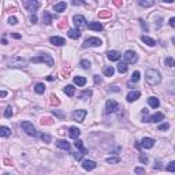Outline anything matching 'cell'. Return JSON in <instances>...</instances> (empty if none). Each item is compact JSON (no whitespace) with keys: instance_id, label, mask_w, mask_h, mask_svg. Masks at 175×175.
Masks as SVG:
<instances>
[{"instance_id":"cell-8","label":"cell","mask_w":175,"mask_h":175,"mask_svg":"<svg viewBox=\"0 0 175 175\" xmlns=\"http://www.w3.org/2000/svg\"><path fill=\"white\" fill-rule=\"evenodd\" d=\"M123 58H125V63L127 64V63H135L138 56H137V54H135L134 51H126Z\"/></svg>"},{"instance_id":"cell-9","label":"cell","mask_w":175,"mask_h":175,"mask_svg":"<svg viewBox=\"0 0 175 175\" xmlns=\"http://www.w3.org/2000/svg\"><path fill=\"white\" fill-rule=\"evenodd\" d=\"M86 114H88V112H86L85 109H77V111L73 112V119L81 123V122H84V119H85Z\"/></svg>"},{"instance_id":"cell-50","label":"cell","mask_w":175,"mask_h":175,"mask_svg":"<svg viewBox=\"0 0 175 175\" xmlns=\"http://www.w3.org/2000/svg\"><path fill=\"white\" fill-rule=\"evenodd\" d=\"M94 82H96V84H101V78H100V75H94Z\"/></svg>"},{"instance_id":"cell-21","label":"cell","mask_w":175,"mask_h":175,"mask_svg":"<svg viewBox=\"0 0 175 175\" xmlns=\"http://www.w3.org/2000/svg\"><path fill=\"white\" fill-rule=\"evenodd\" d=\"M68 134H70L71 138L77 139L79 137V134H81V130H79L78 127H70V129H68Z\"/></svg>"},{"instance_id":"cell-47","label":"cell","mask_w":175,"mask_h":175,"mask_svg":"<svg viewBox=\"0 0 175 175\" xmlns=\"http://www.w3.org/2000/svg\"><path fill=\"white\" fill-rule=\"evenodd\" d=\"M135 174L142 175V174H145V170L142 168V167H137V168H135Z\"/></svg>"},{"instance_id":"cell-6","label":"cell","mask_w":175,"mask_h":175,"mask_svg":"<svg viewBox=\"0 0 175 175\" xmlns=\"http://www.w3.org/2000/svg\"><path fill=\"white\" fill-rule=\"evenodd\" d=\"M23 6L26 7L27 11L34 14L37 10H38V7H40V3L36 1V0H25V1H23Z\"/></svg>"},{"instance_id":"cell-38","label":"cell","mask_w":175,"mask_h":175,"mask_svg":"<svg viewBox=\"0 0 175 175\" xmlns=\"http://www.w3.org/2000/svg\"><path fill=\"white\" fill-rule=\"evenodd\" d=\"M139 77H141L139 71H134V73H133V75H131V81H133V82H138L139 81Z\"/></svg>"},{"instance_id":"cell-22","label":"cell","mask_w":175,"mask_h":175,"mask_svg":"<svg viewBox=\"0 0 175 175\" xmlns=\"http://www.w3.org/2000/svg\"><path fill=\"white\" fill-rule=\"evenodd\" d=\"M68 37L73 38V40L79 38V37H81V31H79V29H70V30H68Z\"/></svg>"},{"instance_id":"cell-3","label":"cell","mask_w":175,"mask_h":175,"mask_svg":"<svg viewBox=\"0 0 175 175\" xmlns=\"http://www.w3.org/2000/svg\"><path fill=\"white\" fill-rule=\"evenodd\" d=\"M30 62L31 63H45L47 66H54V58L51 56V55H48V54H43V55H40V56H36V58H31L30 59Z\"/></svg>"},{"instance_id":"cell-54","label":"cell","mask_w":175,"mask_h":175,"mask_svg":"<svg viewBox=\"0 0 175 175\" xmlns=\"http://www.w3.org/2000/svg\"><path fill=\"white\" fill-rule=\"evenodd\" d=\"M7 96V92H4V90H0V97H6Z\"/></svg>"},{"instance_id":"cell-32","label":"cell","mask_w":175,"mask_h":175,"mask_svg":"<svg viewBox=\"0 0 175 175\" xmlns=\"http://www.w3.org/2000/svg\"><path fill=\"white\" fill-rule=\"evenodd\" d=\"M34 90H36V93L43 94L45 92V85H44V84H37L36 88H34Z\"/></svg>"},{"instance_id":"cell-35","label":"cell","mask_w":175,"mask_h":175,"mask_svg":"<svg viewBox=\"0 0 175 175\" xmlns=\"http://www.w3.org/2000/svg\"><path fill=\"white\" fill-rule=\"evenodd\" d=\"M164 63H166L168 67H174V66H175V60H174L172 58H170V56L164 59Z\"/></svg>"},{"instance_id":"cell-52","label":"cell","mask_w":175,"mask_h":175,"mask_svg":"<svg viewBox=\"0 0 175 175\" xmlns=\"http://www.w3.org/2000/svg\"><path fill=\"white\" fill-rule=\"evenodd\" d=\"M139 162L146 163V162H148V159H146V156H139Z\"/></svg>"},{"instance_id":"cell-14","label":"cell","mask_w":175,"mask_h":175,"mask_svg":"<svg viewBox=\"0 0 175 175\" xmlns=\"http://www.w3.org/2000/svg\"><path fill=\"white\" fill-rule=\"evenodd\" d=\"M139 96H141V92L139 90H133V92H130V93L127 94V101L129 103H133V101H135V100L139 99Z\"/></svg>"},{"instance_id":"cell-39","label":"cell","mask_w":175,"mask_h":175,"mask_svg":"<svg viewBox=\"0 0 175 175\" xmlns=\"http://www.w3.org/2000/svg\"><path fill=\"white\" fill-rule=\"evenodd\" d=\"M90 96H92V90H84L79 94V99H85V97H90Z\"/></svg>"},{"instance_id":"cell-42","label":"cell","mask_w":175,"mask_h":175,"mask_svg":"<svg viewBox=\"0 0 175 175\" xmlns=\"http://www.w3.org/2000/svg\"><path fill=\"white\" fill-rule=\"evenodd\" d=\"M4 116H6V118H11V116H13V108L10 107V105H8L7 108H6V111H4Z\"/></svg>"},{"instance_id":"cell-17","label":"cell","mask_w":175,"mask_h":175,"mask_svg":"<svg viewBox=\"0 0 175 175\" xmlns=\"http://www.w3.org/2000/svg\"><path fill=\"white\" fill-rule=\"evenodd\" d=\"M88 29L89 30H94V31H101L103 30V25L100 22H90L88 25Z\"/></svg>"},{"instance_id":"cell-58","label":"cell","mask_w":175,"mask_h":175,"mask_svg":"<svg viewBox=\"0 0 175 175\" xmlns=\"http://www.w3.org/2000/svg\"><path fill=\"white\" fill-rule=\"evenodd\" d=\"M3 175H11V174H7V172H6V174H3Z\"/></svg>"},{"instance_id":"cell-15","label":"cell","mask_w":175,"mask_h":175,"mask_svg":"<svg viewBox=\"0 0 175 175\" xmlns=\"http://www.w3.org/2000/svg\"><path fill=\"white\" fill-rule=\"evenodd\" d=\"M107 58L111 60V62H116L121 59V54L118 51H108L107 52Z\"/></svg>"},{"instance_id":"cell-2","label":"cell","mask_w":175,"mask_h":175,"mask_svg":"<svg viewBox=\"0 0 175 175\" xmlns=\"http://www.w3.org/2000/svg\"><path fill=\"white\" fill-rule=\"evenodd\" d=\"M7 63H8L10 67H26L27 66V62L23 58H21V56H11V58L7 59Z\"/></svg>"},{"instance_id":"cell-44","label":"cell","mask_w":175,"mask_h":175,"mask_svg":"<svg viewBox=\"0 0 175 175\" xmlns=\"http://www.w3.org/2000/svg\"><path fill=\"white\" fill-rule=\"evenodd\" d=\"M41 125H52V121L50 118H43L41 119Z\"/></svg>"},{"instance_id":"cell-34","label":"cell","mask_w":175,"mask_h":175,"mask_svg":"<svg viewBox=\"0 0 175 175\" xmlns=\"http://www.w3.org/2000/svg\"><path fill=\"white\" fill-rule=\"evenodd\" d=\"M138 4L142 6V7H151V6L155 4V1H153V0H149V1H145V0H139Z\"/></svg>"},{"instance_id":"cell-51","label":"cell","mask_w":175,"mask_h":175,"mask_svg":"<svg viewBox=\"0 0 175 175\" xmlns=\"http://www.w3.org/2000/svg\"><path fill=\"white\" fill-rule=\"evenodd\" d=\"M168 23H170L171 27H174L175 26V18H170V22H168Z\"/></svg>"},{"instance_id":"cell-12","label":"cell","mask_w":175,"mask_h":175,"mask_svg":"<svg viewBox=\"0 0 175 175\" xmlns=\"http://www.w3.org/2000/svg\"><path fill=\"white\" fill-rule=\"evenodd\" d=\"M141 145H142V148H145V149H151V148H153V145H155V139L149 138V137H144L142 141H141Z\"/></svg>"},{"instance_id":"cell-53","label":"cell","mask_w":175,"mask_h":175,"mask_svg":"<svg viewBox=\"0 0 175 175\" xmlns=\"http://www.w3.org/2000/svg\"><path fill=\"white\" fill-rule=\"evenodd\" d=\"M141 26L144 27V30H145V31L148 30V26H146V23H145V21H141Z\"/></svg>"},{"instance_id":"cell-37","label":"cell","mask_w":175,"mask_h":175,"mask_svg":"<svg viewBox=\"0 0 175 175\" xmlns=\"http://www.w3.org/2000/svg\"><path fill=\"white\" fill-rule=\"evenodd\" d=\"M160 131H164V130H168L170 129V123H167V122H164V123H162V125H159V127H157Z\"/></svg>"},{"instance_id":"cell-24","label":"cell","mask_w":175,"mask_h":175,"mask_svg":"<svg viewBox=\"0 0 175 175\" xmlns=\"http://www.w3.org/2000/svg\"><path fill=\"white\" fill-rule=\"evenodd\" d=\"M11 135V129L7 126H0V137H10Z\"/></svg>"},{"instance_id":"cell-41","label":"cell","mask_w":175,"mask_h":175,"mask_svg":"<svg viewBox=\"0 0 175 175\" xmlns=\"http://www.w3.org/2000/svg\"><path fill=\"white\" fill-rule=\"evenodd\" d=\"M51 103H52V105H59L60 101H59V99L55 96V94H51Z\"/></svg>"},{"instance_id":"cell-23","label":"cell","mask_w":175,"mask_h":175,"mask_svg":"<svg viewBox=\"0 0 175 175\" xmlns=\"http://www.w3.org/2000/svg\"><path fill=\"white\" fill-rule=\"evenodd\" d=\"M74 84H75L77 86H85L86 84V78L82 75H77L74 77Z\"/></svg>"},{"instance_id":"cell-26","label":"cell","mask_w":175,"mask_h":175,"mask_svg":"<svg viewBox=\"0 0 175 175\" xmlns=\"http://www.w3.org/2000/svg\"><path fill=\"white\" fill-rule=\"evenodd\" d=\"M64 93L67 94L68 97H73L74 93H75V88H74L73 85H67L66 88H64Z\"/></svg>"},{"instance_id":"cell-10","label":"cell","mask_w":175,"mask_h":175,"mask_svg":"<svg viewBox=\"0 0 175 175\" xmlns=\"http://www.w3.org/2000/svg\"><path fill=\"white\" fill-rule=\"evenodd\" d=\"M73 21H74V25L77 27H85L86 26V21L82 15H74L73 17Z\"/></svg>"},{"instance_id":"cell-28","label":"cell","mask_w":175,"mask_h":175,"mask_svg":"<svg viewBox=\"0 0 175 175\" xmlns=\"http://www.w3.org/2000/svg\"><path fill=\"white\" fill-rule=\"evenodd\" d=\"M43 21H44L45 25H51V23H52V15L45 11V13L43 14Z\"/></svg>"},{"instance_id":"cell-25","label":"cell","mask_w":175,"mask_h":175,"mask_svg":"<svg viewBox=\"0 0 175 175\" xmlns=\"http://www.w3.org/2000/svg\"><path fill=\"white\" fill-rule=\"evenodd\" d=\"M66 7H67L66 1H60V3H56V4L54 6V10L58 11V13H63V11L66 10Z\"/></svg>"},{"instance_id":"cell-36","label":"cell","mask_w":175,"mask_h":175,"mask_svg":"<svg viewBox=\"0 0 175 175\" xmlns=\"http://www.w3.org/2000/svg\"><path fill=\"white\" fill-rule=\"evenodd\" d=\"M99 18H111V11H100L99 13Z\"/></svg>"},{"instance_id":"cell-55","label":"cell","mask_w":175,"mask_h":175,"mask_svg":"<svg viewBox=\"0 0 175 175\" xmlns=\"http://www.w3.org/2000/svg\"><path fill=\"white\" fill-rule=\"evenodd\" d=\"M11 36H13L14 38H21V34H17V33H13Z\"/></svg>"},{"instance_id":"cell-4","label":"cell","mask_w":175,"mask_h":175,"mask_svg":"<svg viewBox=\"0 0 175 175\" xmlns=\"http://www.w3.org/2000/svg\"><path fill=\"white\" fill-rule=\"evenodd\" d=\"M21 127L23 129V131L26 133V134L29 135H37V131H36V127L33 126V123H30V122H22L21 123Z\"/></svg>"},{"instance_id":"cell-57","label":"cell","mask_w":175,"mask_h":175,"mask_svg":"<svg viewBox=\"0 0 175 175\" xmlns=\"http://www.w3.org/2000/svg\"><path fill=\"white\" fill-rule=\"evenodd\" d=\"M115 3V6H122V1H114Z\"/></svg>"},{"instance_id":"cell-27","label":"cell","mask_w":175,"mask_h":175,"mask_svg":"<svg viewBox=\"0 0 175 175\" xmlns=\"http://www.w3.org/2000/svg\"><path fill=\"white\" fill-rule=\"evenodd\" d=\"M148 104L152 108H159V105H160L159 99H156V97H149V99H148Z\"/></svg>"},{"instance_id":"cell-13","label":"cell","mask_w":175,"mask_h":175,"mask_svg":"<svg viewBox=\"0 0 175 175\" xmlns=\"http://www.w3.org/2000/svg\"><path fill=\"white\" fill-rule=\"evenodd\" d=\"M50 43L51 44L56 45V47H62V45L66 44V40L63 38V37H59V36H54L50 38Z\"/></svg>"},{"instance_id":"cell-48","label":"cell","mask_w":175,"mask_h":175,"mask_svg":"<svg viewBox=\"0 0 175 175\" xmlns=\"http://www.w3.org/2000/svg\"><path fill=\"white\" fill-rule=\"evenodd\" d=\"M30 22L31 23H37V17H36V14H33L30 17Z\"/></svg>"},{"instance_id":"cell-7","label":"cell","mask_w":175,"mask_h":175,"mask_svg":"<svg viewBox=\"0 0 175 175\" xmlns=\"http://www.w3.org/2000/svg\"><path fill=\"white\" fill-rule=\"evenodd\" d=\"M116 109H121V108H119V104L115 100H108L107 103H105V112L107 114H112Z\"/></svg>"},{"instance_id":"cell-40","label":"cell","mask_w":175,"mask_h":175,"mask_svg":"<svg viewBox=\"0 0 175 175\" xmlns=\"http://www.w3.org/2000/svg\"><path fill=\"white\" fill-rule=\"evenodd\" d=\"M79 64H81L82 68H88V70L90 68V62H89V60H85V59H84V60H81Z\"/></svg>"},{"instance_id":"cell-46","label":"cell","mask_w":175,"mask_h":175,"mask_svg":"<svg viewBox=\"0 0 175 175\" xmlns=\"http://www.w3.org/2000/svg\"><path fill=\"white\" fill-rule=\"evenodd\" d=\"M82 156H84V153L82 152H75L74 153V159H75V160H81Z\"/></svg>"},{"instance_id":"cell-45","label":"cell","mask_w":175,"mask_h":175,"mask_svg":"<svg viewBox=\"0 0 175 175\" xmlns=\"http://www.w3.org/2000/svg\"><path fill=\"white\" fill-rule=\"evenodd\" d=\"M8 23H10V25H17V23H18V19L15 18V17H10V18H8Z\"/></svg>"},{"instance_id":"cell-29","label":"cell","mask_w":175,"mask_h":175,"mask_svg":"<svg viewBox=\"0 0 175 175\" xmlns=\"http://www.w3.org/2000/svg\"><path fill=\"white\" fill-rule=\"evenodd\" d=\"M103 73H104V75L112 77V75H114V73H115V70H114L112 66H107V67H104V68H103Z\"/></svg>"},{"instance_id":"cell-1","label":"cell","mask_w":175,"mask_h":175,"mask_svg":"<svg viewBox=\"0 0 175 175\" xmlns=\"http://www.w3.org/2000/svg\"><path fill=\"white\" fill-rule=\"evenodd\" d=\"M145 79L149 85H159L162 82V74L156 68H148L145 73Z\"/></svg>"},{"instance_id":"cell-43","label":"cell","mask_w":175,"mask_h":175,"mask_svg":"<svg viewBox=\"0 0 175 175\" xmlns=\"http://www.w3.org/2000/svg\"><path fill=\"white\" fill-rule=\"evenodd\" d=\"M167 170L170 171V172H174V171H175V162L168 163V166H167Z\"/></svg>"},{"instance_id":"cell-56","label":"cell","mask_w":175,"mask_h":175,"mask_svg":"<svg viewBox=\"0 0 175 175\" xmlns=\"http://www.w3.org/2000/svg\"><path fill=\"white\" fill-rule=\"evenodd\" d=\"M47 79H48V81H54L55 78H54V77H47Z\"/></svg>"},{"instance_id":"cell-5","label":"cell","mask_w":175,"mask_h":175,"mask_svg":"<svg viewBox=\"0 0 175 175\" xmlns=\"http://www.w3.org/2000/svg\"><path fill=\"white\" fill-rule=\"evenodd\" d=\"M101 44L103 43H101L99 37H90V38H86L85 43L82 44V47L84 48H90V47H100Z\"/></svg>"},{"instance_id":"cell-18","label":"cell","mask_w":175,"mask_h":175,"mask_svg":"<svg viewBox=\"0 0 175 175\" xmlns=\"http://www.w3.org/2000/svg\"><path fill=\"white\" fill-rule=\"evenodd\" d=\"M56 146L63 149V151H70V144L67 141H64V139H58L56 141Z\"/></svg>"},{"instance_id":"cell-11","label":"cell","mask_w":175,"mask_h":175,"mask_svg":"<svg viewBox=\"0 0 175 175\" xmlns=\"http://www.w3.org/2000/svg\"><path fill=\"white\" fill-rule=\"evenodd\" d=\"M97 167V163L93 162V160H84L82 162V168L86 171H92Z\"/></svg>"},{"instance_id":"cell-33","label":"cell","mask_w":175,"mask_h":175,"mask_svg":"<svg viewBox=\"0 0 175 175\" xmlns=\"http://www.w3.org/2000/svg\"><path fill=\"white\" fill-rule=\"evenodd\" d=\"M40 138L43 139V141H44L45 144H50L51 139H52V138H51V135H50V134H47V133H41V134H40Z\"/></svg>"},{"instance_id":"cell-31","label":"cell","mask_w":175,"mask_h":175,"mask_svg":"<svg viewBox=\"0 0 175 175\" xmlns=\"http://www.w3.org/2000/svg\"><path fill=\"white\" fill-rule=\"evenodd\" d=\"M105 162L108 163V164H118V163L121 162V157H107L105 159Z\"/></svg>"},{"instance_id":"cell-30","label":"cell","mask_w":175,"mask_h":175,"mask_svg":"<svg viewBox=\"0 0 175 175\" xmlns=\"http://www.w3.org/2000/svg\"><path fill=\"white\" fill-rule=\"evenodd\" d=\"M127 70H129V67H127V64H126L125 62H121L119 64H118V71L121 73V74H125V73H127Z\"/></svg>"},{"instance_id":"cell-20","label":"cell","mask_w":175,"mask_h":175,"mask_svg":"<svg viewBox=\"0 0 175 175\" xmlns=\"http://www.w3.org/2000/svg\"><path fill=\"white\" fill-rule=\"evenodd\" d=\"M74 145H75V148L77 149H79V152H82L84 155H86L88 153V149L84 146V141H81V139H75V142H74Z\"/></svg>"},{"instance_id":"cell-19","label":"cell","mask_w":175,"mask_h":175,"mask_svg":"<svg viewBox=\"0 0 175 175\" xmlns=\"http://www.w3.org/2000/svg\"><path fill=\"white\" fill-rule=\"evenodd\" d=\"M141 40H142V43H145L146 45H149V47H155L156 45V40L155 38H152V37L149 36H141Z\"/></svg>"},{"instance_id":"cell-49","label":"cell","mask_w":175,"mask_h":175,"mask_svg":"<svg viewBox=\"0 0 175 175\" xmlns=\"http://www.w3.org/2000/svg\"><path fill=\"white\" fill-rule=\"evenodd\" d=\"M109 90H112V92H119V88H118L116 85H112V86H109Z\"/></svg>"},{"instance_id":"cell-16","label":"cell","mask_w":175,"mask_h":175,"mask_svg":"<svg viewBox=\"0 0 175 175\" xmlns=\"http://www.w3.org/2000/svg\"><path fill=\"white\" fill-rule=\"evenodd\" d=\"M164 121V115L162 112H156L153 114L151 118H148V122H153V123H157V122H162Z\"/></svg>"}]
</instances>
